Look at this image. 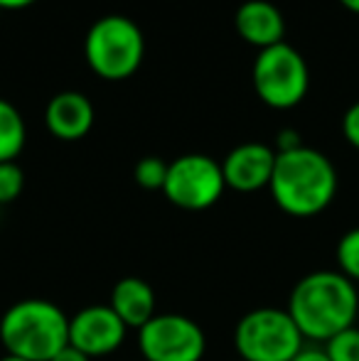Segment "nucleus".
<instances>
[{"mask_svg":"<svg viewBox=\"0 0 359 361\" xmlns=\"http://www.w3.org/2000/svg\"><path fill=\"white\" fill-rule=\"evenodd\" d=\"M32 3L35 0H0V10H23Z\"/></svg>","mask_w":359,"mask_h":361,"instance_id":"nucleus-23","label":"nucleus"},{"mask_svg":"<svg viewBox=\"0 0 359 361\" xmlns=\"http://www.w3.org/2000/svg\"><path fill=\"white\" fill-rule=\"evenodd\" d=\"M239 361H241V359H239Z\"/></svg>","mask_w":359,"mask_h":361,"instance_id":"nucleus-26","label":"nucleus"},{"mask_svg":"<svg viewBox=\"0 0 359 361\" xmlns=\"http://www.w3.org/2000/svg\"><path fill=\"white\" fill-rule=\"evenodd\" d=\"M0 361H28V359H20V357H13V354H5Z\"/></svg>","mask_w":359,"mask_h":361,"instance_id":"nucleus-25","label":"nucleus"},{"mask_svg":"<svg viewBox=\"0 0 359 361\" xmlns=\"http://www.w3.org/2000/svg\"><path fill=\"white\" fill-rule=\"evenodd\" d=\"M224 175L221 162L212 160L209 155L190 152L178 160L168 162V177H165V197L175 207L187 212L209 209L224 195Z\"/></svg>","mask_w":359,"mask_h":361,"instance_id":"nucleus-7","label":"nucleus"},{"mask_svg":"<svg viewBox=\"0 0 359 361\" xmlns=\"http://www.w3.org/2000/svg\"><path fill=\"white\" fill-rule=\"evenodd\" d=\"M49 361H91V359H89L84 352H79L77 347H72V344H67V347L59 349V352L54 354V357L49 359Z\"/></svg>","mask_w":359,"mask_h":361,"instance_id":"nucleus-22","label":"nucleus"},{"mask_svg":"<svg viewBox=\"0 0 359 361\" xmlns=\"http://www.w3.org/2000/svg\"><path fill=\"white\" fill-rule=\"evenodd\" d=\"M293 361H330V357H327L325 347H303Z\"/></svg>","mask_w":359,"mask_h":361,"instance_id":"nucleus-21","label":"nucleus"},{"mask_svg":"<svg viewBox=\"0 0 359 361\" xmlns=\"http://www.w3.org/2000/svg\"><path fill=\"white\" fill-rule=\"evenodd\" d=\"M300 145H303L300 135H298V130H293V128H286L276 135V152H291Z\"/></svg>","mask_w":359,"mask_h":361,"instance_id":"nucleus-20","label":"nucleus"},{"mask_svg":"<svg viewBox=\"0 0 359 361\" xmlns=\"http://www.w3.org/2000/svg\"><path fill=\"white\" fill-rule=\"evenodd\" d=\"M111 310L130 329H140L155 317V293L143 278H121L111 290Z\"/></svg>","mask_w":359,"mask_h":361,"instance_id":"nucleus-13","label":"nucleus"},{"mask_svg":"<svg viewBox=\"0 0 359 361\" xmlns=\"http://www.w3.org/2000/svg\"><path fill=\"white\" fill-rule=\"evenodd\" d=\"M84 54L91 72L106 81L128 79L145 57L140 27L123 15H106L91 25L84 39Z\"/></svg>","mask_w":359,"mask_h":361,"instance_id":"nucleus-4","label":"nucleus"},{"mask_svg":"<svg viewBox=\"0 0 359 361\" xmlns=\"http://www.w3.org/2000/svg\"><path fill=\"white\" fill-rule=\"evenodd\" d=\"M342 133H345L347 143L359 150V101L347 109L345 118H342Z\"/></svg>","mask_w":359,"mask_h":361,"instance_id":"nucleus-19","label":"nucleus"},{"mask_svg":"<svg viewBox=\"0 0 359 361\" xmlns=\"http://www.w3.org/2000/svg\"><path fill=\"white\" fill-rule=\"evenodd\" d=\"M234 25L239 37L259 49L283 42V35H286V20H283L281 10L269 0H246V3H241L234 15Z\"/></svg>","mask_w":359,"mask_h":361,"instance_id":"nucleus-12","label":"nucleus"},{"mask_svg":"<svg viewBox=\"0 0 359 361\" xmlns=\"http://www.w3.org/2000/svg\"><path fill=\"white\" fill-rule=\"evenodd\" d=\"M337 266H340V273L345 278H350L352 283H359V226L350 228L345 236L337 243Z\"/></svg>","mask_w":359,"mask_h":361,"instance_id":"nucleus-15","label":"nucleus"},{"mask_svg":"<svg viewBox=\"0 0 359 361\" xmlns=\"http://www.w3.org/2000/svg\"><path fill=\"white\" fill-rule=\"evenodd\" d=\"M330 361H359V327H347L325 342Z\"/></svg>","mask_w":359,"mask_h":361,"instance_id":"nucleus-17","label":"nucleus"},{"mask_svg":"<svg viewBox=\"0 0 359 361\" xmlns=\"http://www.w3.org/2000/svg\"><path fill=\"white\" fill-rule=\"evenodd\" d=\"M25 172L18 162H0V207L15 202L23 195Z\"/></svg>","mask_w":359,"mask_h":361,"instance_id":"nucleus-18","label":"nucleus"},{"mask_svg":"<svg viewBox=\"0 0 359 361\" xmlns=\"http://www.w3.org/2000/svg\"><path fill=\"white\" fill-rule=\"evenodd\" d=\"M254 89L259 99L271 109H293L308 94L310 72L296 47L278 42L259 52L254 62Z\"/></svg>","mask_w":359,"mask_h":361,"instance_id":"nucleus-6","label":"nucleus"},{"mask_svg":"<svg viewBox=\"0 0 359 361\" xmlns=\"http://www.w3.org/2000/svg\"><path fill=\"white\" fill-rule=\"evenodd\" d=\"M138 349L143 361H202L207 337L195 319L165 312L138 329Z\"/></svg>","mask_w":359,"mask_h":361,"instance_id":"nucleus-8","label":"nucleus"},{"mask_svg":"<svg viewBox=\"0 0 359 361\" xmlns=\"http://www.w3.org/2000/svg\"><path fill=\"white\" fill-rule=\"evenodd\" d=\"M28 128L10 101L0 99V162H15V157L23 152Z\"/></svg>","mask_w":359,"mask_h":361,"instance_id":"nucleus-14","label":"nucleus"},{"mask_svg":"<svg viewBox=\"0 0 359 361\" xmlns=\"http://www.w3.org/2000/svg\"><path fill=\"white\" fill-rule=\"evenodd\" d=\"M286 310L303 339L327 342L342 329L355 327L359 293L340 271H315L296 283Z\"/></svg>","mask_w":359,"mask_h":361,"instance_id":"nucleus-1","label":"nucleus"},{"mask_svg":"<svg viewBox=\"0 0 359 361\" xmlns=\"http://www.w3.org/2000/svg\"><path fill=\"white\" fill-rule=\"evenodd\" d=\"M126 327L109 305H89L69 317V344L89 359L114 354L126 342Z\"/></svg>","mask_w":359,"mask_h":361,"instance_id":"nucleus-9","label":"nucleus"},{"mask_svg":"<svg viewBox=\"0 0 359 361\" xmlns=\"http://www.w3.org/2000/svg\"><path fill=\"white\" fill-rule=\"evenodd\" d=\"M165 177H168V162L160 157H143L133 167V180L143 190H163Z\"/></svg>","mask_w":359,"mask_h":361,"instance_id":"nucleus-16","label":"nucleus"},{"mask_svg":"<svg viewBox=\"0 0 359 361\" xmlns=\"http://www.w3.org/2000/svg\"><path fill=\"white\" fill-rule=\"evenodd\" d=\"M44 123L59 140H79L94 126V106L79 91H62L47 104Z\"/></svg>","mask_w":359,"mask_h":361,"instance_id":"nucleus-11","label":"nucleus"},{"mask_svg":"<svg viewBox=\"0 0 359 361\" xmlns=\"http://www.w3.org/2000/svg\"><path fill=\"white\" fill-rule=\"evenodd\" d=\"M0 342L13 357L49 361L69 344V317L49 300H20L0 317Z\"/></svg>","mask_w":359,"mask_h":361,"instance_id":"nucleus-3","label":"nucleus"},{"mask_svg":"<svg viewBox=\"0 0 359 361\" xmlns=\"http://www.w3.org/2000/svg\"><path fill=\"white\" fill-rule=\"evenodd\" d=\"M271 197L286 214L308 219L325 212L337 195V170L320 150L300 145L276 152L271 175Z\"/></svg>","mask_w":359,"mask_h":361,"instance_id":"nucleus-2","label":"nucleus"},{"mask_svg":"<svg viewBox=\"0 0 359 361\" xmlns=\"http://www.w3.org/2000/svg\"><path fill=\"white\" fill-rule=\"evenodd\" d=\"M276 150L264 143L236 145L221 162L224 185L236 192H259L271 185Z\"/></svg>","mask_w":359,"mask_h":361,"instance_id":"nucleus-10","label":"nucleus"},{"mask_svg":"<svg viewBox=\"0 0 359 361\" xmlns=\"http://www.w3.org/2000/svg\"><path fill=\"white\" fill-rule=\"evenodd\" d=\"M234 347L241 361H293L305 347V339L288 310L259 307L239 319Z\"/></svg>","mask_w":359,"mask_h":361,"instance_id":"nucleus-5","label":"nucleus"},{"mask_svg":"<svg viewBox=\"0 0 359 361\" xmlns=\"http://www.w3.org/2000/svg\"><path fill=\"white\" fill-rule=\"evenodd\" d=\"M342 5H345L347 10H350V13H357L359 15V0H340Z\"/></svg>","mask_w":359,"mask_h":361,"instance_id":"nucleus-24","label":"nucleus"}]
</instances>
